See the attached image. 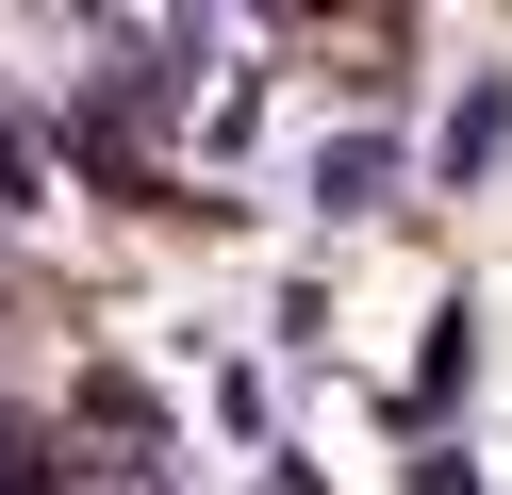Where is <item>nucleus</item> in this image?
Returning <instances> with one entry per match:
<instances>
[{
  "label": "nucleus",
  "mask_w": 512,
  "mask_h": 495,
  "mask_svg": "<svg viewBox=\"0 0 512 495\" xmlns=\"http://www.w3.org/2000/svg\"><path fill=\"white\" fill-rule=\"evenodd\" d=\"M314 198H331V215H380V149H364V132H347V149H314Z\"/></svg>",
  "instance_id": "nucleus-1"
},
{
  "label": "nucleus",
  "mask_w": 512,
  "mask_h": 495,
  "mask_svg": "<svg viewBox=\"0 0 512 495\" xmlns=\"http://www.w3.org/2000/svg\"><path fill=\"white\" fill-rule=\"evenodd\" d=\"M34 182H50V165H34V132L0 116V198H34Z\"/></svg>",
  "instance_id": "nucleus-2"
}]
</instances>
